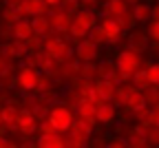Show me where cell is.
Returning a JSON list of instances; mask_svg holds the SVG:
<instances>
[{"label": "cell", "instance_id": "obj_1", "mask_svg": "<svg viewBox=\"0 0 159 148\" xmlns=\"http://www.w3.org/2000/svg\"><path fill=\"white\" fill-rule=\"evenodd\" d=\"M47 119L55 126V131H57V133H64V131L71 128V124H73V119H75V111L69 109L64 102H55L53 106L49 109Z\"/></svg>", "mask_w": 159, "mask_h": 148}, {"label": "cell", "instance_id": "obj_2", "mask_svg": "<svg viewBox=\"0 0 159 148\" xmlns=\"http://www.w3.org/2000/svg\"><path fill=\"white\" fill-rule=\"evenodd\" d=\"M97 27L102 29V33L106 35V44L108 47H117V44H122V27H119L117 22V18L113 16H102V20H97Z\"/></svg>", "mask_w": 159, "mask_h": 148}, {"label": "cell", "instance_id": "obj_3", "mask_svg": "<svg viewBox=\"0 0 159 148\" xmlns=\"http://www.w3.org/2000/svg\"><path fill=\"white\" fill-rule=\"evenodd\" d=\"M38 77H40V69L29 67V64H22L20 71L16 73V86L22 91V93H33L35 84H38Z\"/></svg>", "mask_w": 159, "mask_h": 148}, {"label": "cell", "instance_id": "obj_4", "mask_svg": "<svg viewBox=\"0 0 159 148\" xmlns=\"http://www.w3.org/2000/svg\"><path fill=\"white\" fill-rule=\"evenodd\" d=\"M144 64V58L139 51H133V49H124V51H119L117 58H115V67L119 71H126V73H133L137 71L139 67Z\"/></svg>", "mask_w": 159, "mask_h": 148}, {"label": "cell", "instance_id": "obj_5", "mask_svg": "<svg viewBox=\"0 0 159 148\" xmlns=\"http://www.w3.org/2000/svg\"><path fill=\"white\" fill-rule=\"evenodd\" d=\"M49 18H51V27H53V31H57V33H69V27H71V22H73V13H66V11H62V9H57V5L55 7H49Z\"/></svg>", "mask_w": 159, "mask_h": 148}, {"label": "cell", "instance_id": "obj_6", "mask_svg": "<svg viewBox=\"0 0 159 148\" xmlns=\"http://www.w3.org/2000/svg\"><path fill=\"white\" fill-rule=\"evenodd\" d=\"M73 49H75V58H77L80 62L97 60V55H99V47L95 44V42H91L89 38H82V40H77L75 44H73Z\"/></svg>", "mask_w": 159, "mask_h": 148}, {"label": "cell", "instance_id": "obj_7", "mask_svg": "<svg viewBox=\"0 0 159 148\" xmlns=\"http://www.w3.org/2000/svg\"><path fill=\"white\" fill-rule=\"evenodd\" d=\"M18 11L22 13V18H33L40 13H49V5L44 0H22V5L18 7Z\"/></svg>", "mask_w": 159, "mask_h": 148}, {"label": "cell", "instance_id": "obj_8", "mask_svg": "<svg viewBox=\"0 0 159 148\" xmlns=\"http://www.w3.org/2000/svg\"><path fill=\"white\" fill-rule=\"evenodd\" d=\"M95 117H97V124H113L115 117H117V109H115V104L113 102H99L97 104V109H95Z\"/></svg>", "mask_w": 159, "mask_h": 148}, {"label": "cell", "instance_id": "obj_9", "mask_svg": "<svg viewBox=\"0 0 159 148\" xmlns=\"http://www.w3.org/2000/svg\"><path fill=\"white\" fill-rule=\"evenodd\" d=\"M148 42H150V38L146 35V31H142V29H133L130 31V35H128V49H133V51H139V53H144L146 49H148Z\"/></svg>", "mask_w": 159, "mask_h": 148}, {"label": "cell", "instance_id": "obj_10", "mask_svg": "<svg viewBox=\"0 0 159 148\" xmlns=\"http://www.w3.org/2000/svg\"><path fill=\"white\" fill-rule=\"evenodd\" d=\"M128 9H130V5L126 2V0H104L102 16H113V18H119V16H124Z\"/></svg>", "mask_w": 159, "mask_h": 148}, {"label": "cell", "instance_id": "obj_11", "mask_svg": "<svg viewBox=\"0 0 159 148\" xmlns=\"http://www.w3.org/2000/svg\"><path fill=\"white\" fill-rule=\"evenodd\" d=\"M29 22H31V29H33V33L42 35V38H44L47 33H51V31H53L49 13H40V16H33V18H29Z\"/></svg>", "mask_w": 159, "mask_h": 148}, {"label": "cell", "instance_id": "obj_12", "mask_svg": "<svg viewBox=\"0 0 159 148\" xmlns=\"http://www.w3.org/2000/svg\"><path fill=\"white\" fill-rule=\"evenodd\" d=\"M93 89H95L97 97L102 99V102H111V99H113V93H115V84H113L111 80H102V77L93 80Z\"/></svg>", "mask_w": 159, "mask_h": 148}, {"label": "cell", "instance_id": "obj_13", "mask_svg": "<svg viewBox=\"0 0 159 148\" xmlns=\"http://www.w3.org/2000/svg\"><path fill=\"white\" fill-rule=\"evenodd\" d=\"M133 91V82H124V84H117L115 86V93H113V104H115V109H124L126 106V99Z\"/></svg>", "mask_w": 159, "mask_h": 148}, {"label": "cell", "instance_id": "obj_14", "mask_svg": "<svg viewBox=\"0 0 159 148\" xmlns=\"http://www.w3.org/2000/svg\"><path fill=\"white\" fill-rule=\"evenodd\" d=\"M73 20H75V22H80L84 29H91V27L97 25V11H95V9H77V11L73 13Z\"/></svg>", "mask_w": 159, "mask_h": 148}, {"label": "cell", "instance_id": "obj_15", "mask_svg": "<svg viewBox=\"0 0 159 148\" xmlns=\"http://www.w3.org/2000/svg\"><path fill=\"white\" fill-rule=\"evenodd\" d=\"M18 102H5L2 106H0V119H2V124L7 126H16V117H18Z\"/></svg>", "mask_w": 159, "mask_h": 148}, {"label": "cell", "instance_id": "obj_16", "mask_svg": "<svg viewBox=\"0 0 159 148\" xmlns=\"http://www.w3.org/2000/svg\"><path fill=\"white\" fill-rule=\"evenodd\" d=\"M35 146H38V148H64V139H62V135H60V133H53V135H38Z\"/></svg>", "mask_w": 159, "mask_h": 148}, {"label": "cell", "instance_id": "obj_17", "mask_svg": "<svg viewBox=\"0 0 159 148\" xmlns=\"http://www.w3.org/2000/svg\"><path fill=\"white\" fill-rule=\"evenodd\" d=\"M95 109H97L95 104H91L89 99H82V104H80V106L75 109V115H77V117H82V119H86L89 124H93V126H95V124H97Z\"/></svg>", "mask_w": 159, "mask_h": 148}, {"label": "cell", "instance_id": "obj_18", "mask_svg": "<svg viewBox=\"0 0 159 148\" xmlns=\"http://www.w3.org/2000/svg\"><path fill=\"white\" fill-rule=\"evenodd\" d=\"M13 86H16V73H13V62H11V64L0 69V89L11 91Z\"/></svg>", "mask_w": 159, "mask_h": 148}, {"label": "cell", "instance_id": "obj_19", "mask_svg": "<svg viewBox=\"0 0 159 148\" xmlns=\"http://www.w3.org/2000/svg\"><path fill=\"white\" fill-rule=\"evenodd\" d=\"M130 9H133V16H135V20H137L139 25H146L148 20H150V5H148V2H144V0L135 2Z\"/></svg>", "mask_w": 159, "mask_h": 148}, {"label": "cell", "instance_id": "obj_20", "mask_svg": "<svg viewBox=\"0 0 159 148\" xmlns=\"http://www.w3.org/2000/svg\"><path fill=\"white\" fill-rule=\"evenodd\" d=\"M31 33H33V29H31L29 18H20L18 22L13 25V38H16V40H27Z\"/></svg>", "mask_w": 159, "mask_h": 148}, {"label": "cell", "instance_id": "obj_21", "mask_svg": "<svg viewBox=\"0 0 159 148\" xmlns=\"http://www.w3.org/2000/svg\"><path fill=\"white\" fill-rule=\"evenodd\" d=\"M142 106H146L144 91H142V89H137V86H133V91H130V95H128V99H126V109L137 111V109H142Z\"/></svg>", "mask_w": 159, "mask_h": 148}, {"label": "cell", "instance_id": "obj_22", "mask_svg": "<svg viewBox=\"0 0 159 148\" xmlns=\"http://www.w3.org/2000/svg\"><path fill=\"white\" fill-rule=\"evenodd\" d=\"M130 82H133V86H137V89H146V86H150V80H148V73H146V69H142L139 67L137 71H133V77H130Z\"/></svg>", "mask_w": 159, "mask_h": 148}, {"label": "cell", "instance_id": "obj_23", "mask_svg": "<svg viewBox=\"0 0 159 148\" xmlns=\"http://www.w3.org/2000/svg\"><path fill=\"white\" fill-rule=\"evenodd\" d=\"M135 122L142 124L144 128H146V126H150V124H152V109H150V106L137 109V111H135Z\"/></svg>", "mask_w": 159, "mask_h": 148}, {"label": "cell", "instance_id": "obj_24", "mask_svg": "<svg viewBox=\"0 0 159 148\" xmlns=\"http://www.w3.org/2000/svg\"><path fill=\"white\" fill-rule=\"evenodd\" d=\"M80 77H84V80H95L97 77L95 60H89V62H82V64H80Z\"/></svg>", "mask_w": 159, "mask_h": 148}, {"label": "cell", "instance_id": "obj_25", "mask_svg": "<svg viewBox=\"0 0 159 148\" xmlns=\"http://www.w3.org/2000/svg\"><path fill=\"white\" fill-rule=\"evenodd\" d=\"M115 69H117V67H115V60H104V62H99V64H97V77L108 80V77L113 75ZM97 77H95V80H97Z\"/></svg>", "mask_w": 159, "mask_h": 148}, {"label": "cell", "instance_id": "obj_26", "mask_svg": "<svg viewBox=\"0 0 159 148\" xmlns=\"http://www.w3.org/2000/svg\"><path fill=\"white\" fill-rule=\"evenodd\" d=\"M82 99H84V97L80 95V91H75L73 86H71V89L66 91V95H64V104H66L69 109H73V111L80 106V104H82Z\"/></svg>", "mask_w": 159, "mask_h": 148}, {"label": "cell", "instance_id": "obj_27", "mask_svg": "<svg viewBox=\"0 0 159 148\" xmlns=\"http://www.w3.org/2000/svg\"><path fill=\"white\" fill-rule=\"evenodd\" d=\"M144 99H146V106H150V109L159 104V89L155 84H150V86L144 89Z\"/></svg>", "mask_w": 159, "mask_h": 148}, {"label": "cell", "instance_id": "obj_28", "mask_svg": "<svg viewBox=\"0 0 159 148\" xmlns=\"http://www.w3.org/2000/svg\"><path fill=\"white\" fill-rule=\"evenodd\" d=\"M86 38H89L91 42H95V44H97V47H104V44H106V35L102 33V29H99L97 25L89 29V33H86Z\"/></svg>", "mask_w": 159, "mask_h": 148}, {"label": "cell", "instance_id": "obj_29", "mask_svg": "<svg viewBox=\"0 0 159 148\" xmlns=\"http://www.w3.org/2000/svg\"><path fill=\"white\" fill-rule=\"evenodd\" d=\"M117 22H119V27H122V31H126V29H135L137 20H135V16H133V9H128L124 16H119V18H117Z\"/></svg>", "mask_w": 159, "mask_h": 148}, {"label": "cell", "instance_id": "obj_30", "mask_svg": "<svg viewBox=\"0 0 159 148\" xmlns=\"http://www.w3.org/2000/svg\"><path fill=\"white\" fill-rule=\"evenodd\" d=\"M20 18H22V13H20L18 9H13V7H7V5H5V9H2V20H5L7 25H16Z\"/></svg>", "mask_w": 159, "mask_h": 148}, {"label": "cell", "instance_id": "obj_31", "mask_svg": "<svg viewBox=\"0 0 159 148\" xmlns=\"http://www.w3.org/2000/svg\"><path fill=\"white\" fill-rule=\"evenodd\" d=\"M144 137H146V141H148V144L159 146V126H155V124L146 126V128H144Z\"/></svg>", "mask_w": 159, "mask_h": 148}, {"label": "cell", "instance_id": "obj_32", "mask_svg": "<svg viewBox=\"0 0 159 148\" xmlns=\"http://www.w3.org/2000/svg\"><path fill=\"white\" fill-rule=\"evenodd\" d=\"M86 33H89V29H84L80 22H75V20L71 22V27H69V35H71L75 42H77V40H82V38H86Z\"/></svg>", "mask_w": 159, "mask_h": 148}, {"label": "cell", "instance_id": "obj_33", "mask_svg": "<svg viewBox=\"0 0 159 148\" xmlns=\"http://www.w3.org/2000/svg\"><path fill=\"white\" fill-rule=\"evenodd\" d=\"M0 55H2L7 62H13V60L18 58V55H16V47H13V42H9V40H7L5 44L0 47Z\"/></svg>", "mask_w": 159, "mask_h": 148}, {"label": "cell", "instance_id": "obj_34", "mask_svg": "<svg viewBox=\"0 0 159 148\" xmlns=\"http://www.w3.org/2000/svg\"><path fill=\"white\" fill-rule=\"evenodd\" d=\"M146 35L152 42H159V20H148L146 22Z\"/></svg>", "mask_w": 159, "mask_h": 148}, {"label": "cell", "instance_id": "obj_35", "mask_svg": "<svg viewBox=\"0 0 159 148\" xmlns=\"http://www.w3.org/2000/svg\"><path fill=\"white\" fill-rule=\"evenodd\" d=\"M146 73H148L150 84H159V64H148L146 67Z\"/></svg>", "mask_w": 159, "mask_h": 148}, {"label": "cell", "instance_id": "obj_36", "mask_svg": "<svg viewBox=\"0 0 159 148\" xmlns=\"http://www.w3.org/2000/svg\"><path fill=\"white\" fill-rule=\"evenodd\" d=\"M106 146H108V148H126V137L115 135V137L106 139Z\"/></svg>", "mask_w": 159, "mask_h": 148}, {"label": "cell", "instance_id": "obj_37", "mask_svg": "<svg viewBox=\"0 0 159 148\" xmlns=\"http://www.w3.org/2000/svg\"><path fill=\"white\" fill-rule=\"evenodd\" d=\"M13 47H16V55H18V58H25V55L29 53V47H27L25 40H16Z\"/></svg>", "mask_w": 159, "mask_h": 148}, {"label": "cell", "instance_id": "obj_38", "mask_svg": "<svg viewBox=\"0 0 159 148\" xmlns=\"http://www.w3.org/2000/svg\"><path fill=\"white\" fill-rule=\"evenodd\" d=\"M35 104H38V95H35V93H33V95H25V97H22V109L33 111V109H35Z\"/></svg>", "mask_w": 159, "mask_h": 148}, {"label": "cell", "instance_id": "obj_39", "mask_svg": "<svg viewBox=\"0 0 159 148\" xmlns=\"http://www.w3.org/2000/svg\"><path fill=\"white\" fill-rule=\"evenodd\" d=\"M119 117H122V124H133V122H135V111H130V109L124 106V111H122V115H119Z\"/></svg>", "mask_w": 159, "mask_h": 148}, {"label": "cell", "instance_id": "obj_40", "mask_svg": "<svg viewBox=\"0 0 159 148\" xmlns=\"http://www.w3.org/2000/svg\"><path fill=\"white\" fill-rule=\"evenodd\" d=\"M99 0H80V9H95Z\"/></svg>", "mask_w": 159, "mask_h": 148}, {"label": "cell", "instance_id": "obj_41", "mask_svg": "<svg viewBox=\"0 0 159 148\" xmlns=\"http://www.w3.org/2000/svg\"><path fill=\"white\" fill-rule=\"evenodd\" d=\"M150 20H159V0L155 5H150Z\"/></svg>", "mask_w": 159, "mask_h": 148}, {"label": "cell", "instance_id": "obj_42", "mask_svg": "<svg viewBox=\"0 0 159 148\" xmlns=\"http://www.w3.org/2000/svg\"><path fill=\"white\" fill-rule=\"evenodd\" d=\"M89 144H91V146H106V137H97V139H93V135H91Z\"/></svg>", "mask_w": 159, "mask_h": 148}, {"label": "cell", "instance_id": "obj_43", "mask_svg": "<svg viewBox=\"0 0 159 148\" xmlns=\"http://www.w3.org/2000/svg\"><path fill=\"white\" fill-rule=\"evenodd\" d=\"M11 146H13L11 139H7L5 135H0V148H11Z\"/></svg>", "mask_w": 159, "mask_h": 148}, {"label": "cell", "instance_id": "obj_44", "mask_svg": "<svg viewBox=\"0 0 159 148\" xmlns=\"http://www.w3.org/2000/svg\"><path fill=\"white\" fill-rule=\"evenodd\" d=\"M5 5H7V7H13V9H18L20 5H22V0H5Z\"/></svg>", "mask_w": 159, "mask_h": 148}, {"label": "cell", "instance_id": "obj_45", "mask_svg": "<svg viewBox=\"0 0 159 148\" xmlns=\"http://www.w3.org/2000/svg\"><path fill=\"white\" fill-rule=\"evenodd\" d=\"M44 2H47L49 7H55V5L60 7V2H62V0H44Z\"/></svg>", "mask_w": 159, "mask_h": 148}, {"label": "cell", "instance_id": "obj_46", "mask_svg": "<svg viewBox=\"0 0 159 148\" xmlns=\"http://www.w3.org/2000/svg\"><path fill=\"white\" fill-rule=\"evenodd\" d=\"M7 64H11V62H7L2 55H0V69H2V67H7Z\"/></svg>", "mask_w": 159, "mask_h": 148}, {"label": "cell", "instance_id": "obj_47", "mask_svg": "<svg viewBox=\"0 0 159 148\" xmlns=\"http://www.w3.org/2000/svg\"><path fill=\"white\" fill-rule=\"evenodd\" d=\"M126 2H128V5H130V7H133V5H135V2H139V0H126Z\"/></svg>", "mask_w": 159, "mask_h": 148}, {"label": "cell", "instance_id": "obj_48", "mask_svg": "<svg viewBox=\"0 0 159 148\" xmlns=\"http://www.w3.org/2000/svg\"><path fill=\"white\" fill-rule=\"evenodd\" d=\"M155 86H157V89H159V84H155Z\"/></svg>", "mask_w": 159, "mask_h": 148}, {"label": "cell", "instance_id": "obj_49", "mask_svg": "<svg viewBox=\"0 0 159 148\" xmlns=\"http://www.w3.org/2000/svg\"><path fill=\"white\" fill-rule=\"evenodd\" d=\"M0 122H2V119H0Z\"/></svg>", "mask_w": 159, "mask_h": 148}]
</instances>
